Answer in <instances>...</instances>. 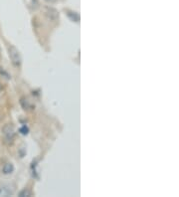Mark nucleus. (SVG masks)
I'll use <instances>...</instances> for the list:
<instances>
[{
  "mask_svg": "<svg viewBox=\"0 0 179 197\" xmlns=\"http://www.w3.org/2000/svg\"><path fill=\"white\" fill-rule=\"evenodd\" d=\"M19 131H20L21 133H22V135H27V133H28V131H29V128L26 127V125H23L22 127L20 128V130H19Z\"/></svg>",
  "mask_w": 179,
  "mask_h": 197,
  "instance_id": "0eeeda50",
  "label": "nucleus"
},
{
  "mask_svg": "<svg viewBox=\"0 0 179 197\" xmlns=\"http://www.w3.org/2000/svg\"><path fill=\"white\" fill-rule=\"evenodd\" d=\"M8 53H9V57L11 59L13 65L16 66V67H19L21 65V55L19 53V51L14 46L10 45L8 47Z\"/></svg>",
  "mask_w": 179,
  "mask_h": 197,
  "instance_id": "f257e3e1",
  "label": "nucleus"
},
{
  "mask_svg": "<svg viewBox=\"0 0 179 197\" xmlns=\"http://www.w3.org/2000/svg\"><path fill=\"white\" fill-rule=\"evenodd\" d=\"M2 171H3L4 174H10L14 171V166H13V164L10 162L5 163L3 168H2Z\"/></svg>",
  "mask_w": 179,
  "mask_h": 197,
  "instance_id": "7ed1b4c3",
  "label": "nucleus"
},
{
  "mask_svg": "<svg viewBox=\"0 0 179 197\" xmlns=\"http://www.w3.org/2000/svg\"><path fill=\"white\" fill-rule=\"evenodd\" d=\"M2 91V85H1V83H0V92Z\"/></svg>",
  "mask_w": 179,
  "mask_h": 197,
  "instance_id": "9d476101",
  "label": "nucleus"
},
{
  "mask_svg": "<svg viewBox=\"0 0 179 197\" xmlns=\"http://www.w3.org/2000/svg\"><path fill=\"white\" fill-rule=\"evenodd\" d=\"M67 15H68V17L71 19L72 21H74V22H79V21H80V15H79V13H77V12H73V11L68 10L67 11Z\"/></svg>",
  "mask_w": 179,
  "mask_h": 197,
  "instance_id": "20e7f679",
  "label": "nucleus"
},
{
  "mask_svg": "<svg viewBox=\"0 0 179 197\" xmlns=\"http://www.w3.org/2000/svg\"><path fill=\"white\" fill-rule=\"evenodd\" d=\"M31 195H32L31 191H29L28 189H24V190L21 191L20 193H19V196H21V197H24V196H31Z\"/></svg>",
  "mask_w": 179,
  "mask_h": 197,
  "instance_id": "423d86ee",
  "label": "nucleus"
},
{
  "mask_svg": "<svg viewBox=\"0 0 179 197\" xmlns=\"http://www.w3.org/2000/svg\"><path fill=\"white\" fill-rule=\"evenodd\" d=\"M12 194V191H10L9 187L3 186V187H0V196H8Z\"/></svg>",
  "mask_w": 179,
  "mask_h": 197,
  "instance_id": "39448f33",
  "label": "nucleus"
},
{
  "mask_svg": "<svg viewBox=\"0 0 179 197\" xmlns=\"http://www.w3.org/2000/svg\"><path fill=\"white\" fill-rule=\"evenodd\" d=\"M46 1H48V2H54V1H56V0H46Z\"/></svg>",
  "mask_w": 179,
  "mask_h": 197,
  "instance_id": "1a4fd4ad",
  "label": "nucleus"
},
{
  "mask_svg": "<svg viewBox=\"0 0 179 197\" xmlns=\"http://www.w3.org/2000/svg\"><path fill=\"white\" fill-rule=\"evenodd\" d=\"M3 133H4V135L6 136L7 139H10V141H11V139L13 138V135H14L13 127L10 125H5V127H3Z\"/></svg>",
  "mask_w": 179,
  "mask_h": 197,
  "instance_id": "f03ea898",
  "label": "nucleus"
},
{
  "mask_svg": "<svg viewBox=\"0 0 179 197\" xmlns=\"http://www.w3.org/2000/svg\"><path fill=\"white\" fill-rule=\"evenodd\" d=\"M0 74H3V75L6 77V78H9V76H8V74L5 72L4 70H1V68H0Z\"/></svg>",
  "mask_w": 179,
  "mask_h": 197,
  "instance_id": "6e6552de",
  "label": "nucleus"
}]
</instances>
